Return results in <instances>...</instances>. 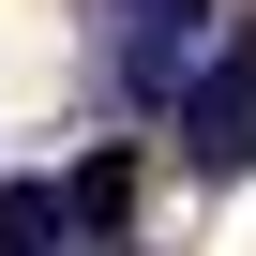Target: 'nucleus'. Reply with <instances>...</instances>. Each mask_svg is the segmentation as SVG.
I'll list each match as a JSON object with an SVG mask.
<instances>
[{
    "label": "nucleus",
    "instance_id": "nucleus-1",
    "mask_svg": "<svg viewBox=\"0 0 256 256\" xmlns=\"http://www.w3.org/2000/svg\"><path fill=\"white\" fill-rule=\"evenodd\" d=\"M181 166H196V181H241V166H256V30H226V46L181 76Z\"/></svg>",
    "mask_w": 256,
    "mask_h": 256
},
{
    "label": "nucleus",
    "instance_id": "nucleus-2",
    "mask_svg": "<svg viewBox=\"0 0 256 256\" xmlns=\"http://www.w3.org/2000/svg\"><path fill=\"white\" fill-rule=\"evenodd\" d=\"M120 30V90L136 106H181V60H211V0H90Z\"/></svg>",
    "mask_w": 256,
    "mask_h": 256
},
{
    "label": "nucleus",
    "instance_id": "nucleus-3",
    "mask_svg": "<svg viewBox=\"0 0 256 256\" xmlns=\"http://www.w3.org/2000/svg\"><path fill=\"white\" fill-rule=\"evenodd\" d=\"M60 241H76V196H60V181L0 196V256H60Z\"/></svg>",
    "mask_w": 256,
    "mask_h": 256
},
{
    "label": "nucleus",
    "instance_id": "nucleus-4",
    "mask_svg": "<svg viewBox=\"0 0 256 256\" xmlns=\"http://www.w3.org/2000/svg\"><path fill=\"white\" fill-rule=\"evenodd\" d=\"M60 196H76V226H120V196H136V166H120V151H90V166H76Z\"/></svg>",
    "mask_w": 256,
    "mask_h": 256
},
{
    "label": "nucleus",
    "instance_id": "nucleus-5",
    "mask_svg": "<svg viewBox=\"0 0 256 256\" xmlns=\"http://www.w3.org/2000/svg\"><path fill=\"white\" fill-rule=\"evenodd\" d=\"M120 256H136V241H120Z\"/></svg>",
    "mask_w": 256,
    "mask_h": 256
}]
</instances>
